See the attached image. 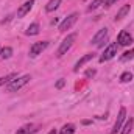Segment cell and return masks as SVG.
I'll return each mask as SVG.
<instances>
[{"mask_svg": "<svg viewBox=\"0 0 134 134\" xmlns=\"http://www.w3.org/2000/svg\"><path fill=\"white\" fill-rule=\"evenodd\" d=\"M59 5H61V0H50V2L47 3V6H45V11H47V13H52V11L58 9Z\"/></svg>", "mask_w": 134, "mask_h": 134, "instance_id": "cell-14", "label": "cell"}, {"mask_svg": "<svg viewBox=\"0 0 134 134\" xmlns=\"http://www.w3.org/2000/svg\"><path fill=\"white\" fill-rule=\"evenodd\" d=\"M125 119H126V109H125V108H120L119 115H117V120H115V123H114L112 134H117V131H120V130H122V125H123Z\"/></svg>", "mask_w": 134, "mask_h": 134, "instance_id": "cell-6", "label": "cell"}, {"mask_svg": "<svg viewBox=\"0 0 134 134\" xmlns=\"http://www.w3.org/2000/svg\"><path fill=\"white\" fill-rule=\"evenodd\" d=\"M33 5H34V0H27L24 5H20V8L17 9V17H24L25 14H28L30 9L33 8Z\"/></svg>", "mask_w": 134, "mask_h": 134, "instance_id": "cell-9", "label": "cell"}, {"mask_svg": "<svg viewBox=\"0 0 134 134\" xmlns=\"http://www.w3.org/2000/svg\"><path fill=\"white\" fill-rule=\"evenodd\" d=\"M130 9H131V6H130V5H123V6L119 9V13L115 14V17H114V19H115V20H122V19L130 13Z\"/></svg>", "mask_w": 134, "mask_h": 134, "instance_id": "cell-12", "label": "cell"}, {"mask_svg": "<svg viewBox=\"0 0 134 134\" xmlns=\"http://www.w3.org/2000/svg\"><path fill=\"white\" fill-rule=\"evenodd\" d=\"M76 19H78V13H72L70 16H67L66 19L59 24V31H67L69 28H72L73 24L76 22Z\"/></svg>", "mask_w": 134, "mask_h": 134, "instance_id": "cell-4", "label": "cell"}, {"mask_svg": "<svg viewBox=\"0 0 134 134\" xmlns=\"http://www.w3.org/2000/svg\"><path fill=\"white\" fill-rule=\"evenodd\" d=\"M11 56H13V48L11 47H3L0 50V58L2 59H9Z\"/></svg>", "mask_w": 134, "mask_h": 134, "instance_id": "cell-16", "label": "cell"}, {"mask_svg": "<svg viewBox=\"0 0 134 134\" xmlns=\"http://www.w3.org/2000/svg\"><path fill=\"white\" fill-rule=\"evenodd\" d=\"M117 42H119V45H123V47H126V45L133 44V36H131V34L128 33V31L122 30V31L119 33V37H117Z\"/></svg>", "mask_w": 134, "mask_h": 134, "instance_id": "cell-8", "label": "cell"}, {"mask_svg": "<svg viewBox=\"0 0 134 134\" xmlns=\"http://www.w3.org/2000/svg\"><path fill=\"white\" fill-rule=\"evenodd\" d=\"M47 47H48V42H47V41L34 42L33 45L30 47V56H31V58H36V56H37V55H41Z\"/></svg>", "mask_w": 134, "mask_h": 134, "instance_id": "cell-5", "label": "cell"}, {"mask_svg": "<svg viewBox=\"0 0 134 134\" xmlns=\"http://www.w3.org/2000/svg\"><path fill=\"white\" fill-rule=\"evenodd\" d=\"M95 73H97V72H95V69H89V70L86 72V76H87V78H92Z\"/></svg>", "mask_w": 134, "mask_h": 134, "instance_id": "cell-23", "label": "cell"}, {"mask_svg": "<svg viewBox=\"0 0 134 134\" xmlns=\"http://www.w3.org/2000/svg\"><path fill=\"white\" fill-rule=\"evenodd\" d=\"M133 80V73L131 72H123L122 75H120V81L122 83H130Z\"/></svg>", "mask_w": 134, "mask_h": 134, "instance_id": "cell-19", "label": "cell"}, {"mask_svg": "<svg viewBox=\"0 0 134 134\" xmlns=\"http://www.w3.org/2000/svg\"><path fill=\"white\" fill-rule=\"evenodd\" d=\"M39 30H41V27H39V24L37 22H33L28 28H27V31H25V34L27 36H36V34L39 33Z\"/></svg>", "mask_w": 134, "mask_h": 134, "instance_id": "cell-13", "label": "cell"}, {"mask_svg": "<svg viewBox=\"0 0 134 134\" xmlns=\"http://www.w3.org/2000/svg\"><path fill=\"white\" fill-rule=\"evenodd\" d=\"M76 41V34L72 33V34H67V37L61 42V45H59V48H58V56L61 58L63 55H66L67 52L70 50V47L73 45V42Z\"/></svg>", "mask_w": 134, "mask_h": 134, "instance_id": "cell-2", "label": "cell"}, {"mask_svg": "<svg viewBox=\"0 0 134 134\" xmlns=\"http://www.w3.org/2000/svg\"><path fill=\"white\" fill-rule=\"evenodd\" d=\"M119 0H106V6H112L114 3H117Z\"/></svg>", "mask_w": 134, "mask_h": 134, "instance_id": "cell-24", "label": "cell"}, {"mask_svg": "<svg viewBox=\"0 0 134 134\" xmlns=\"http://www.w3.org/2000/svg\"><path fill=\"white\" fill-rule=\"evenodd\" d=\"M64 84H66V80H63V78H61V80H58V81H56L55 87H56V89H61V87H64Z\"/></svg>", "mask_w": 134, "mask_h": 134, "instance_id": "cell-22", "label": "cell"}, {"mask_svg": "<svg viewBox=\"0 0 134 134\" xmlns=\"http://www.w3.org/2000/svg\"><path fill=\"white\" fill-rule=\"evenodd\" d=\"M92 58H94V53H87V55H84L83 58H80V59L76 61V64H75V67H73V70H75V72H78V70H80V67H83L86 63H89Z\"/></svg>", "mask_w": 134, "mask_h": 134, "instance_id": "cell-10", "label": "cell"}, {"mask_svg": "<svg viewBox=\"0 0 134 134\" xmlns=\"http://www.w3.org/2000/svg\"><path fill=\"white\" fill-rule=\"evenodd\" d=\"M117 50H119V44H115V42H112V44H109L106 48H104V52H103V55L100 56V63H106V61H109V59H112L115 55H117Z\"/></svg>", "mask_w": 134, "mask_h": 134, "instance_id": "cell-3", "label": "cell"}, {"mask_svg": "<svg viewBox=\"0 0 134 134\" xmlns=\"http://www.w3.org/2000/svg\"><path fill=\"white\" fill-rule=\"evenodd\" d=\"M133 58H134V48H131V50L125 52V53L120 56V61H128V59H133Z\"/></svg>", "mask_w": 134, "mask_h": 134, "instance_id": "cell-20", "label": "cell"}, {"mask_svg": "<svg viewBox=\"0 0 134 134\" xmlns=\"http://www.w3.org/2000/svg\"><path fill=\"white\" fill-rule=\"evenodd\" d=\"M17 78V73H9L8 76H2L0 78V86H3V84H9L11 81H14Z\"/></svg>", "mask_w": 134, "mask_h": 134, "instance_id": "cell-17", "label": "cell"}, {"mask_svg": "<svg viewBox=\"0 0 134 134\" xmlns=\"http://www.w3.org/2000/svg\"><path fill=\"white\" fill-rule=\"evenodd\" d=\"M108 39V28H101L98 33L92 37V44L97 47H103V42Z\"/></svg>", "mask_w": 134, "mask_h": 134, "instance_id": "cell-7", "label": "cell"}, {"mask_svg": "<svg viewBox=\"0 0 134 134\" xmlns=\"http://www.w3.org/2000/svg\"><path fill=\"white\" fill-rule=\"evenodd\" d=\"M103 3H104V0H94V2L89 5V8H87V9H89V11H94V9H97L98 6H101Z\"/></svg>", "mask_w": 134, "mask_h": 134, "instance_id": "cell-21", "label": "cell"}, {"mask_svg": "<svg viewBox=\"0 0 134 134\" xmlns=\"http://www.w3.org/2000/svg\"><path fill=\"white\" fill-rule=\"evenodd\" d=\"M73 133H75V125H72V123L64 125L59 131V134H73Z\"/></svg>", "mask_w": 134, "mask_h": 134, "instance_id": "cell-18", "label": "cell"}, {"mask_svg": "<svg viewBox=\"0 0 134 134\" xmlns=\"http://www.w3.org/2000/svg\"><path fill=\"white\" fill-rule=\"evenodd\" d=\"M48 134H58V133H56V130H52V131H50Z\"/></svg>", "mask_w": 134, "mask_h": 134, "instance_id": "cell-25", "label": "cell"}, {"mask_svg": "<svg viewBox=\"0 0 134 134\" xmlns=\"http://www.w3.org/2000/svg\"><path fill=\"white\" fill-rule=\"evenodd\" d=\"M133 125H134V119H133V117H130V119L126 120L125 126L122 128V133H120V134H130V133H131V130H133Z\"/></svg>", "mask_w": 134, "mask_h": 134, "instance_id": "cell-15", "label": "cell"}, {"mask_svg": "<svg viewBox=\"0 0 134 134\" xmlns=\"http://www.w3.org/2000/svg\"><path fill=\"white\" fill-rule=\"evenodd\" d=\"M37 130H39V126H37V125H27V126L20 128L16 134H33V133H36Z\"/></svg>", "mask_w": 134, "mask_h": 134, "instance_id": "cell-11", "label": "cell"}, {"mask_svg": "<svg viewBox=\"0 0 134 134\" xmlns=\"http://www.w3.org/2000/svg\"><path fill=\"white\" fill-rule=\"evenodd\" d=\"M30 80H31L30 75H24V76H20V78H16L14 81H11V83L8 84L6 91H8V92H16V91H19L20 87H24Z\"/></svg>", "mask_w": 134, "mask_h": 134, "instance_id": "cell-1", "label": "cell"}]
</instances>
